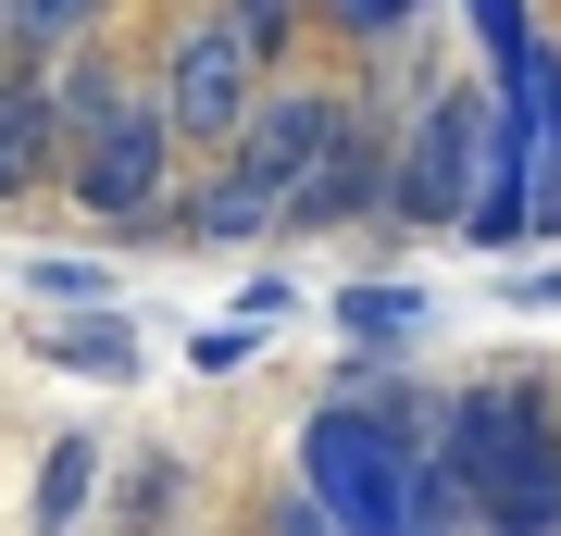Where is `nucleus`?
<instances>
[{
  "instance_id": "nucleus-17",
  "label": "nucleus",
  "mask_w": 561,
  "mask_h": 536,
  "mask_svg": "<svg viewBox=\"0 0 561 536\" xmlns=\"http://www.w3.org/2000/svg\"><path fill=\"white\" fill-rule=\"evenodd\" d=\"M275 536H337V524H324V512H312L300 487H287V499H275Z\"/></svg>"
},
{
  "instance_id": "nucleus-14",
  "label": "nucleus",
  "mask_w": 561,
  "mask_h": 536,
  "mask_svg": "<svg viewBox=\"0 0 561 536\" xmlns=\"http://www.w3.org/2000/svg\"><path fill=\"white\" fill-rule=\"evenodd\" d=\"M25 287H38V299H62V312H113V275H101V262H25Z\"/></svg>"
},
{
  "instance_id": "nucleus-8",
  "label": "nucleus",
  "mask_w": 561,
  "mask_h": 536,
  "mask_svg": "<svg viewBox=\"0 0 561 536\" xmlns=\"http://www.w3.org/2000/svg\"><path fill=\"white\" fill-rule=\"evenodd\" d=\"M62 175V113H50V76H0V213L38 199Z\"/></svg>"
},
{
  "instance_id": "nucleus-11",
  "label": "nucleus",
  "mask_w": 561,
  "mask_h": 536,
  "mask_svg": "<svg viewBox=\"0 0 561 536\" xmlns=\"http://www.w3.org/2000/svg\"><path fill=\"white\" fill-rule=\"evenodd\" d=\"M101 13H113V0H0V38H25V50L50 62V50H76Z\"/></svg>"
},
{
  "instance_id": "nucleus-10",
  "label": "nucleus",
  "mask_w": 561,
  "mask_h": 536,
  "mask_svg": "<svg viewBox=\"0 0 561 536\" xmlns=\"http://www.w3.org/2000/svg\"><path fill=\"white\" fill-rule=\"evenodd\" d=\"M88 475H101V437H50V461H38V487H25V536H62L88 512Z\"/></svg>"
},
{
  "instance_id": "nucleus-1",
  "label": "nucleus",
  "mask_w": 561,
  "mask_h": 536,
  "mask_svg": "<svg viewBox=\"0 0 561 536\" xmlns=\"http://www.w3.org/2000/svg\"><path fill=\"white\" fill-rule=\"evenodd\" d=\"M337 113L350 100H312V88H262L250 100V125L225 138V175L201 187V199H175V225L187 238H275L287 225V199H300V175H312V150L337 138Z\"/></svg>"
},
{
  "instance_id": "nucleus-6",
  "label": "nucleus",
  "mask_w": 561,
  "mask_h": 536,
  "mask_svg": "<svg viewBox=\"0 0 561 536\" xmlns=\"http://www.w3.org/2000/svg\"><path fill=\"white\" fill-rule=\"evenodd\" d=\"M500 113L524 138V238H561V50H524L500 76Z\"/></svg>"
},
{
  "instance_id": "nucleus-3",
  "label": "nucleus",
  "mask_w": 561,
  "mask_h": 536,
  "mask_svg": "<svg viewBox=\"0 0 561 536\" xmlns=\"http://www.w3.org/2000/svg\"><path fill=\"white\" fill-rule=\"evenodd\" d=\"M474 162H486V100L474 88H437L412 113V138L387 150V213H400V225H461V213H474Z\"/></svg>"
},
{
  "instance_id": "nucleus-2",
  "label": "nucleus",
  "mask_w": 561,
  "mask_h": 536,
  "mask_svg": "<svg viewBox=\"0 0 561 536\" xmlns=\"http://www.w3.org/2000/svg\"><path fill=\"white\" fill-rule=\"evenodd\" d=\"M62 187H76V213L113 225V238L175 225V125H162V100H150V88L101 100V113L62 138Z\"/></svg>"
},
{
  "instance_id": "nucleus-12",
  "label": "nucleus",
  "mask_w": 561,
  "mask_h": 536,
  "mask_svg": "<svg viewBox=\"0 0 561 536\" xmlns=\"http://www.w3.org/2000/svg\"><path fill=\"white\" fill-rule=\"evenodd\" d=\"M213 25H225V38H238V50L262 62V76H275V62L300 50V0H213Z\"/></svg>"
},
{
  "instance_id": "nucleus-15",
  "label": "nucleus",
  "mask_w": 561,
  "mask_h": 536,
  "mask_svg": "<svg viewBox=\"0 0 561 536\" xmlns=\"http://www.w3.org/2000/svg\"><path fill=\"white\" fill-rule=\"evenodd\" d=\"M474 38H486V62H500V76L537 50V38H524V0H474Z\"/></svg>"
},
{
  "instance_id": "nucleus-5",
  "label": "nucleus",
  "mask_w": 561,
  "mask_h": 536,
  "mask_svg": "<svg viewBox=\"0 0 561 536\" xmlns=\"http://www.w3.org/2000/svg\"><path fill=\"white\" fill-rule=\"evenodd\" d=\"M474 524L486 536H561V412H549V387H524L512 449H500V475H486Z\"/></svg>"
},
{
  "instance_id": "nucleus-4",
  "label": "nucleus",
  "mask_w": 561,
  "mask_h": 536,
  "mask_svg": "<svg viewBox=\"0 0 561 536\" xmlns=\"http://www.w3.org/2000/svg\"><path fill=\"white\" fill-rule=\"evenodd\" d=\"M150 100H162V125H175V138H213V150H225V138L250 125V100H262V62L201 13L175 50H162V88H150Z\"/></svg>"
},
{
  "instance_id": "nucleus-7",
  "label": "nucleus",
  "mask_w": 561,
  "mask_h": 536,
  "mask_svg": "<svg viewBox=\"0 0 561 536\" xmlns=\"http://www.w3.org/2000/svg\"><path fill=\"white\" fill-rule=\"evenodd\" d=\"M362 213H387V138L362 113H337V138L312 150V175H300V199H287V225L300 238H337V225H362Z\"/></svg>"
},
{
  "instance_id": "nucleus-16",
  "label": "nucleus",
  "mask_w": 561,
  "mask_h": 536,
  "mask_svg": "<svg viewBox=\"0 0 561 536\" xmlns=\"http://www.w3.org/2000/svg\"><path fill=\"white\" fill-rule=\"evenodd\" d=\"M324 13H337V25H350V38H387V25H412V13H424V0H324Z\"/></svg>"
},
{
  "instance_id": "nucleus-13",
  "label": "nucleus",
  "mask_w": 561,
  "mask_h": 536,
  "mask_svg": "<svg viewBox=\"0 0 561 536\" xmlns=\"http://www.w3.org/2000/svg\"><path fill=\"white\" fill-rule=\"evenodd\" d=\"M412 324H424L412 287H350V299H337V338H412Z\"/></svg>"
},
{
  "instance_id": "nucleus-9",
  "label": "nucleus",
  "mask_w": 561,
  "mask_h": 536,
  "mask_svg": "<svg viewBox=\"0 0 561 536\" xmlns=\"http://www.w3.org/2000/svg\"><path fill=\"white\" fill-rule=\"evenodd\" d=\"M38 350H50V375H101V387L138 375V324H125V312H62Z\"/></svg>"
}]
</instances>
